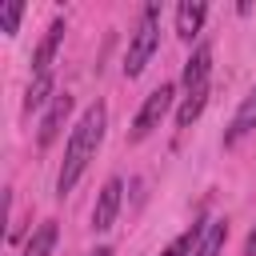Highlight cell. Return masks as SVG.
Returning a JSON list of instances; mask_svg holds the SVG:
<instances>
[{"label":"cell","instance_id":"cell-2","mask_svg":"<svg viewBox=\"0 0 256 256\" xmlns=\"http://www.w3.org/2000/svg\"><path fill=\"white\" fill-rule=\"evenodd\" d=\"M156 16H160V4H148V8H144V20H140V28L132 32L128 60H124V76H140V72H144V64L152 60V52H156V44H160Z\"/></svg>","mask_w":256,"mask_h":256},{"label":"cell","instance_id":"cell-5","mask_svg":"<svg viewBox=\"0 0 256 256\" xmlns=\"http://www.w3.org/2000/svg\"><path fill=\"white\" fill-rule=\"evenodd\" d=\"M68 112H72V96H68V92H60V96L48 104V112H44V120H40V132H36V140H40L44 148L60 136V128H64V120H68Z\"/></svg>","mask_w":256,"mask_h":256},{"label":"cell","instance_id":"cell-13","mask_svg":"<svg viewBox=\"0 0 256 256\" xmlns=\"http://www.w3.org/2000/svg\"><path fill=\"white\" fill-rule=\"evenodd\" d=\"M48 100H56V96H52V72H48V76H36V80L28 84L24 108H28V112H36V108H44Z\"/></svg>","mask_w":256,"mask_h":256},{"label":"cell","instance_id":"cell-8","mask_svg":"<svg viewBox=\"0 0 256 256\" xmlns=\"http://www.w3.org/2000/svg\"><path fill=\"white\" fill-rule=\"evenodd\" d=\"M208 72H212V48L204 44V48H196L192 60L184 64V88H188V92L208 88Z\"/></svg>","mask_w":256,"mask_h":256},{"label":"cell","instance_id":"cell-12","mask_svg":"<svg viewBox=\"0 0 256 256\" xmlns=\"http://www.w3.org/2000/svg\"><path fill=\"white\" fill-rule=\"evenodd\" d=\"M52 244H56V220H44V224L32 232V240H28L24 256H48V252H52Z\"/></svg>","mask_w":256,"mask_h":256},{"label":"cell","instance_id":"cell-4","mask_svg":"<svg viewBox=\"0 0 256 256\" xmlns=\"http://www.w3.org/2000/svg\"><path fill=\"white\" fill-rule=\"evenodd\" d=\"M120 192H124V184H120L116 176L100 188L96 208H92V228H96V232H108V228L116 224V212H120Z\"/></svg>","mask_w":256,"mask_h":256},{"label":"cell","instance_id":"cell-6","mask_svg":"<svg viewBox=\"0 0 256 256\" xmlns=\"http://www.w3.org/2000/svg\"><path fill=\"white\" fill-rule=\"evenodd\" d=\"M60 40H64V20H52V24H48V32H44V40H40V48H36V56H32V72H36V76H48V68H52V56H56Z\"/></svg>","mask_w":256,"mask_h":256},{"label":"cell","instance_id":"cell-17","mask_svg":"<svg viewBox=\"0 0 256 256\" xmlns=\"http://www.w3.org/2000/svg\"><path fill=\"white\" fill-rule=\"evenodd\" d=\"M92 256H112V248H96V252H92Z\"/></svg>","mask_w":256,"mask_h":256},{"label":"cell","instance_id":"cell-7","mask_svg":"<svg viewBox=\"0 0 256 256\" xmlns=\"http://www.w3.org/2000/svg\"><path fill=\"white\" fill-rule=\"evenodd\" d=\"M204 16H208V4H204V0H184V4L176 8V36H180V40H192V36L200 32Z\"/></svg>","mask_w":256,"mask_h":256},{"label":"cell","instance_id":"cell-9","mask_svg":"<svg viewBox=\"0 0 256 256\" xmlns=\"http://www.w3.org/2000/svg\"><path fill=\"white\" fill-rule=\"evenodd\" d=\"M256 128V88L240 100V108H236V116H232V128L224 132V144H236L240 136H248Z\"/></svg>","mask_w":256,"mask_h":256},{"label":"cell","instance_id":"cell-1","mask_svg":"<svg viewBox=\"0 0 256 256\" xmlns=\"http://www.w3.org/2000/svg\"><path fill=\"white\" fill-rule=\"evenodd\" d=\"M104 124H108V112H104V104L96 100V104L80 116V124L72 128V136H68L64 168H60V176H56V192H60V196L76 188V180H80L84 164L96 156V148H100V140H104Z\"/></svg>","mask_w":256,"mask_h":256},{"label":"cell","instance_id":"cell-16","mask_svg":"<svg viewBox=\"0 0 256 256\" xmlns=\"http://www.w3.org/2000/svg\"><path fill=\"white\" fill-rule=\"evenodd\" d=\"M244 256H256V232L248 236V244H244Z\"/></svg>","mask_w":256,"mask_h":256},{"label":"cell","instance_id":"cell-10","mask_svg":"<svg viewBox=\"0 0 256 256\" xmlns=\"http://www.w3.org/2000/svg\"><path fill=\"white\" fill-rule=\"evenodd\" d=\"M224 240H228V220H212L204 228V236H200V244H196L192 256H220L224 252Z\"/></svg>","mask_w":256,"mask_h":256},{"label":"cell","instance_id":"cell-15","mask_svg":"<svg viewBox=\"0 0 256 256\" xmlns=\"http://www.w3.org/2000/svg\"><path fill=\"white\" fill-rule=\"evenodd\" d=\"M20 16H24V4H20V0H8V4L0 8V28H4L8 36H16V28H20Z\"/></svg>","mask_w":256,"mask_h":256},{"label":"cell","instance_id":"cell-14","mask_svg":"<svg viewBox=\"0 0 256 256\" xmlns=\"http://www.w3.org/2000/svg\"><path fill=\"white\" fill-rule=\"evenodd\" d=\"M204 228H208V224H204ZM204 228H200V224H192V228H188L184 236H176V240H172V244H168L160 256H188V252H196V244H200Z\"/></svg>","mask_w":256,"mask_h":256},{"label":"cell","instance_id":"cell-3","mask_svg":"<svg viewBox=\"0 0 256 256\" xmlns=\"http://www.w3.org/2000/svg\"><path fill=\"white\" fill-rule=\"evenodd\" d=\"M168 108H172V84H160L156 92L144 96V104H140V112H136V120H132L128 140H144V136H152V128H160V120H164Z\"/></svg>","mask_w":256,"mask_h":256},{"label":"cell","instance_id":"cell-11","mask_svg":"<svg viewBox=\"0 0 256 256\" xmlns=\"http://www.w3.org/2000/svg\"><path fill=\"white\" fill-rule=\"evenodd\" d=\"M204 104H208V88L188 92V96H184V104L176 108V128H192V124H196V116L204 112Z\"/></svg>","mask_w":256,"mask_h":256}]
</instances>
